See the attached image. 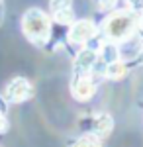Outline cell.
<instances>
[{"label":"cell","instance_id":"obj_1","mask_svg":"<svg viewBox=\"0 0 143 147\" xmlns=\"http://www.w3.org/2000/svg\"><path fill=\"white\" fill-rule=\"evenodd\" d=\"M137 28H139V16L133 10L112 12L102 24V32L106 35V39L112 43H123L132 39Z\"/></svg>","mask_w":143,"mask_h":147},{"label":"cell","instance_id":"obj_5","mask_svg":"<svg viewBox=\"0 0 143 147\" xmlns=\"http://www.w3.org/2000/svg\"><path fill=\"white\" fill-rule=\"evenodd\" d=\"M32 92L33 90L30 80L24 79V77H16L4 86V98L8 102H24L32 96Z\"/></svg>","mask_w":143,"mask_h":147},{"label":"cell","instance_id":"obj_6","mask_svg":"<svg viewBox=\"0 0 143 147\" xmlns=\"http://www.w3.org/2000/svg\"><path fill=\"white\" fill-rule=\"evenodd\" d=\"M51 22L69 26L73 22V0H49Z\"/></svg>","mask_w":143,"mask_h":147},{"label":"cell","instance_id":"obj_3","mask_svg":"<svg viewBox=\"0 0 143 147\" xmlns=\"http://www.w3.org/2000/svg\"><path fill=\"white\" fill-rule=\"evenodd\" d=\"M69 32H67V39L73 43V45H80L84 47L98 35V26L92 22V20H73L69 24Z\"/></svg>","mask_w":143,"mask_h":147},{"label":"cell","instance_id":"obj_10","mask_svg":"<svg viewBox=\"0 0 143 147\" xmlns=\"http://www.w3.org/2000/svg\"><path fill=\"white\" fill-rule=\"evenodd\" d=\"M75 147H102V143L98 141V137H92V136H84L77 141Z\"/></svg>","mask_w":143,"mask_h":147},{"label":"cell","instance_id":"obj_11","mask_svg":"<svg viewBox=\"0 0 143 147\" xmlns=\"http://www.w3.org/2000/svg\"><path fill=\"white\" fill-rule=\"evenodd\" d=\"M4 112H6V106L0 104V131L6 129V118H4Z\"/></svg>","mask_w":143,"mask_h":147},{"label":"cell","instance_id":"obj_13","mask_svg":"<svg viewBox=\"0 0 143 147\" xmlns=\"http://www.w3.org/2000/svg\"><path fill=\"white\" fill-rule=\"evenodd\" d=\"M94 2H96V0H94Z\"/></svg>","mask_w":143,"mask_h":147},{"label":"cell","instance_id":"obj_8","mask_svg":"<svg viewBox=\"0 0 143 147\" xmlns=\"http://www.w3.org/2000/svg\"><path fill=\"white\" fill-rule=\"evenodd\" d=\"M112 127H114V120H112L110 114H96V116L92 118L90 131H92L94 136L106 137V136L112 131Z\"/></svg>","mask_w":143,"mask_h":147},{"label":"cell","instance_id":"obj_9","mask_svg":"<svg viewBox=\"0 0 143 147\" xmlns=\"http://www.w3.org/2000/svg\"><path fill=\"white\" fill-rule=\"evenodd\" d=\"M125 73H127V65L121 59H114L110 63H106V69H104V75L108 79H114V80L125 77Z\"/></svg>","mask_w":143,"mask_h":147},{"label":"cell","instance_id":"obj_12","mask_svg":"<svg viewBox=\"0 0 143 147\" xmlns=\"http://www.w3.org/2000/svg\"><path fill=\"white\" fill-rule=\"evenodd\" d=\"M0 20H2V0H0Z\"/></svg>","mask_w":143,"mask_h":147},{"label":"cell","instance_id":"obj_7","mask_svg":"<svg viewBox=\"0 0 143 147\" xmlns=\"http://www.w3.org/2000/svg\"><path fill=\"white\" fill-rule=\"evenodd\" d=\"M71 92H73V96L80 102H86L90 100L92 96H94V92H96V84H94V80L90 75L86 77H78V79H73L71 82Z\"/></svg>","mask_w":143,"mask_h":147},{"label":"cell","instance_id":"obj_2","mask_svg":"<svg viewBox=\"0 0 143 147\" xmlns=\"http://www.w3.org/2000/svg\"><path fill=\"white\" fill-rule=\"evenodd\" d=\"M51 16L39 8H28L22 16V34L33 45H45L51 37Z\"/></svg>","mask_w":143,"mask_h":147},{"label":"cell","instance_id":"obj_4","mask_svg":"<svg viewBox=\"0 0 143 147\" xmlns=\"http://www.w3.org/2000/svg\"><path fill=\"white\" fill-rule=\"evenodd\" d=\"M96 61H98V51L90 49V47H82L78 51V55L75 57V61H73V79L90 75Z\"/></svg>","mask_w":143,"mask_h":147}]
</instances>
